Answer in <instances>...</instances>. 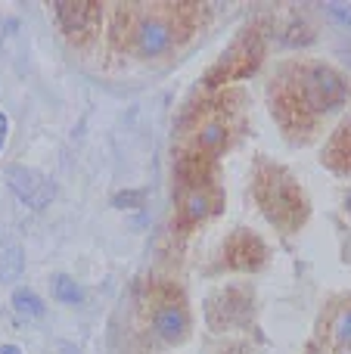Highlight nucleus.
I'll use <instances>...</instances> for the list:
<instances>
[{
	"mask_svg": "<svg viewBox=\"0 0 351 354\" xmlns=\"http://www.w3.org/2000/svg\"><path fill=\"white\" fill-rule=\"evenodd\" d=\"M153 333L165 345L184 342L187 333H190V314H187V308L180 301H162L153 311Z\"/></svg>",
	"mask_w": 351,
	"mask_h": 354,
	"instance_id": "1a4fd4ad",
	"label": "nucleus"
},
{
	"mask_svg": "<svg viewBox=\"0 0 351 354\" xmlns=\"http://www.w3.org/2000/svg\"><path fill=\"white\" fill-rule=\"evenodd\" d=\"M134 50L143 59H155V56H165L174 44V25L165 16H143L134 28Z\"/></svg>",
	"mask_w": 351,
	"mask_h": 354,
	"instance_id": "0eeeda50",
	"label": "nucleus"
},
{
	"mask_svg": "<svg viewBox=\"0 0 351 354\" xmlns=\"http://www.w3.org/2000/svg\"><path fill=\"white\" fill-rule=\"evenodd\" d=\"M53 299L62 301V305H78V301H84V289L68 274H56L53 277Z\"/></svg>",
	"mask_w": 351,
	"mask_h": 354,
	"instance_id": "ddd939ff",
	"label": "nucleus"
},
{
	"mask_svg": "<svg viewBox=\"0 0 351 354\" xmlns=\"http://www.w3.org/2000/svg\"><path fill=\"white\" fill-rule=\"evenodd\" d=\"M330 336H333L336 351H348V348H351V305H348V308H342V311L333 317Z\"/></svg>",
	"mask_w": 351,
	"mask_h": 354,
	"instance_id": "4468645a",
	"label": "nucleus"
},
{
	"mask_svg": "<svg viewBox=\"0 0 351 354\" xmlns=\"http://www.w3.org/2000/svg\"><path fill=\"white\" fill-rule=\"evenodd\" d=\"M6 147V115L0 112V149Z\"/></svg>",
	"mask_w": 351,
	"mask_h": 354,
	"instance_id": "6ab92c4d",
	"label": "nucleus"
},
{
	"mask_svg": "<svg viewBox=\"0 0 351 354\" xmlns=\"http://www.w3.org/2000/svg\"><path fill=\"white\" fill-rule=\"evenodd\" d=\"M0 354H22V348H16V345H0Z\"/></svg>",
	"mask_w": 351,
	"mask_h": 354,
	"instance_id": "aec40b11",
	"label": "nucleus"
},
{
	"mask_svg": "<svg viewBox=\"0 0 351 354\" xmlns=\"http://www.w3.org/2000/svg\"><path fill=\"white\" fill-rule=\"evenodd\" d=\"M255 199H258L265 218L274 227L292 233L305 224L308 218V199H305L298 180L292 177L286 168L271 165V162H261L255 168Z\"/></svg>",
	"mask_w": 351,
	"mask_h": 354,
	"instance_id": "f03ea898",
	"label": "nucleus"
},
{
	"mask_svg": "<svg viewBox=\"0 0 351 354\" xmlns=\"http://www.w3.org/2000/svg\"><path fill=\"white\" fill-rule=\"evenodd\" d=\"M224 140H227V128H224L221 122H205L202 128H199V149H209V153H215V149L224 147Z\"/></svg>",
	"mask_w": 351,
	"mask_h": 354,
	"instance_id": "2eb2a0df",
	"label": "nucleus"
},
{
	"mask_svg": "<svg viewBox=\"0 0 351 354\" xmlns=\"http://www.w3.org/2000/svg\"><path fill=\"white\" fill-rule=\"evenodd\" d=\"M205 320L215 333L240 330L252 320V295L240 286H224L205 299Z\"/></svg>",
	"mask_w": 351,
	"mask_h": 354,
	"instance_id": "7ed1b4c3",
	"label": "nucleus"
},
{
	"mask_svg": "<svg viewBox=\"0 0 351 354\" xmlns=\"http://www.w3.org/2000/svg\"><path fill=\"white\" fill-rule=\"evenodd\" d=\"M345 212L351 214V189H348V196H345Z\"/></svg>",
	"mask_w": 351,
	"mask_h": 354,
	"instance_id": "4be33fe9",
	"label": "nucleus"
},
{
	"mask_svg": "<svg viewBox=\"0 0 351 354\" xmlns=\"http://www.w3.org/2000/svg\"><path fill=\"white\" fill-rule=\"evenodd\" d=\"M112 202H115V205H140V202H143V193H118Z\"/></svg>",
	"mask_w": 351,
	"mask_h": 354,
	"instance_id": "a211bd4d",
	"label": "nucleus"
},
{
	"mask_svg": "<svg viewBox=\"0 0 351 354\" xmlns=\"http://www.w3.org/2000/svg\"><path fill=\"white\" fill-rule=\"evenodd\" d=\"M12 308H16L22 317H44V299L35 289H16L12 292Z\"/></svg>",
	"mask_w": 351,
	"mask_h": 354,
	"instance_id": "f8f14e48",
	"label": "nucleus"
},
{
	"mask_svg": "<svg viewBox=\"0 0 351 354\" xmlns=\"http://www.w3.org/2000/svg\"><path fill=\"white\" fill-rule=\"evenodd\" d=\"M292 81H283L290 87H280L277 103H280V118L286 112H308V115H323V112L342 109L348 100V84L333 66L323 62H305V66L292 68Z\"/></svg>",
	"mask_w": 351,
	"mask_h": 354,
	"instance_id": "f257e3e1",
	"label": "nucleus"
},
{
	"mask_svg": "<svg viewBox=\"0 0 351 354\" xmlns=\"http://www.w3.org/2000/svg\"><path fill=\"white\" fill-rule=\"evenodd\" d=\"M227 354H252V351H249V348H246V345H234V348H230Z\"/></svg>",
	"mask_w": 351,
	"mask_h": 354,
	"instance_id": "412c9836",
	"label": "nucleus"
},
{
	"mask_svg": "<svg viewBox=\"0 0 351 354\" xmlns=\"http://www.w3.org/2000/svg\"><path fill=\"white\" fill-rule=\"evenodd\" d=\"M261 41H258V35H243L240 41L234 44V47L227 50V53L221 56V62H218V68H215V75H211V81L221 75L224 81L227 78H246V75H252L255 72V66L261 62Z\"/></svg>",
	"mask_w": 351,
	"mask_h": 354,
	"instance_id": "423d86ee",
	"label": "nucleus"
},
{
	"mask_svg": "<svg viewBox=\"0 0 351 354\" xmlns=\"http://www.w3.org/2000/svg\"><path fill=\"white\" fill-rule=\"evenodd\" d=\"M6 183L16 193V199L25 202L28 208H47L56 196V183L47 174L37 171V168L10 165L6 168Z\"/></svg>",
	"mask_w": 351,
	"mask_h": 354,
	"instance_id": "20e7f679",
	"label": "nucleus"
},
{
	"mask_svg": "<svg viewBox=\"0 0 351 354\" xmlns=\"http://www.w3.org/2000/svg\"><path fill=\"white\" fill-rule=\"evenodd\" d=\"M56 19H59V28L66 31L68 41L75 44H84L97 35V25H99V3H87V0H62V3H53Z\"/></svg>",
	"mask_w": 351,
	"mask_h": 354,
	"instance_id": "39448f33",
	"label": "nucleus"
},
{
	"mask_svg": "<svg viewBox=\"0 0 351 354\" xmlns=\"http://www.w3.org/2000/svg\"><path fill=\"white\" fill-rule=\"evenodd\" d=\"M22 249L19 245H6V252H0V280L3 283H12L19 280L22 274Z\"/></svg>",
	"mask_w": 351,
	"mask_h": 354,
	"instance_id": "dca6fc26",
	"label": "nucleus"
},
{
	"mask_svg": "<svg viewBox=\"0 0 351 354\" xmlns=\"http://www.w3.org/2000/svg\"><path fill=\"white\" fill-rule=\"evenodd\" d=\"M327 10H330V16H336L339 22H351V6H345V3H330Z\"/></svg>",
	"mask_w": 351,
	"mask_h": 354,
	"instance_id": "f3484780",
	"label": "nucleus"
},
{
	"mask_svg": "<svg viewBox=\"0 0 351 354\" xmlns=\"http://www.w3.org/2000/svg\"><path fill=\"white\" fill-rule=\"evenodd\" d=\"M221 255H224V264H227V268H234V270H255L261 261H265L267 249H265V243H261L255 233L236 230L234 236L224 243Z\"/></svg>",
	"mask_w": 351,
	"mask_h": 354,
	"instance_id": "6e6552de",
	"label": "nucleus"
},
{
	"mask_svg": "<svg viewBox=\"0 0 351 354\" xmlns=\"http://www.w3.org/2000/svg\"><path fill=\"white\" fill-rule=\"evenodd\" d=\"M211 212H215V199H211L209 189L205 187H187L184 199H180V214H184V221L196 224V221L209 218Z\"/></svg>",
	"mask_w": 351,
	"mask_h": 354,
	"instance_id": "9d476101",
	"label": "nucleus"
},
{
	"mask_svg": "<svg viewBox=\"0 0 351 354\" xmlns=\"http://www.w3.org/2000/svg\"><path fill=\"white\" fill-rule=\"evenodd\" d=\"M327 162L339 174H351V122L336 131V137L327 147Z\"/></svg>",
	"mask_w": 351,
	"mask_h": 354,
	"instance_id": "9b49d317",
	"label": "nucleus"
}]
</instances>
